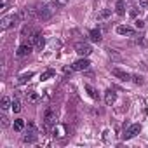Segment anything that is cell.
Here are the masks:
<instances>
[{
	"label": "cell",
	"mask_w": 148,
	"mask_h": 148,
	"mask_svg": "<svg viewBox=\"0 0 148 148\" xmlns=\"http://www.w3.org/2000/svg\"><path fill=\"white\" fill-rule=\"evenodd\" d=\"M18 21H21V19H19V14L4 16L2 19H0V30H2V32H5V30H9V28L16 26V25H18Z\"/></svg>",
	"instance_id": "1"
},
{
	"label": "cell",
	"mask_w": 148,
	"mask_h": 148,
	"mask_svg": "<svg viewBox=\"0 0 148 148\" xmlns=\"http://www.w3.org/2000/svg\"><path fill=\"white\" fill-rule=\"evenodd\" d=\"M44 124L45 127H52L58 124V110L56 108H47L44 113Z\"/></svg>",
	"instance_id": "2"
},
{
	"label": "cell",
	"mask_w": 148,
	"mask_h": 148,
	"mask_svg": "<svg viewBox=\"0 0 148 148\" xmlns=\"http://www.w3.org/2000/svg\"><path fill=\"white\" fill-rule=\"evenodd\" d=\"M75 52H77L79 56H82V58H87V56L92 52V47H91L89 44H86V42H77V44H75Z\"/></svg>",
	"instance_id": "3"
},
{
	"label": "cell",
	"mask_w": 148,
	"mask_h": 148,
	"mask_svg": "<svg viewBox=\"0 0 148 148\" xmlns=\"http://www.w3.org/2000/svg\"><path fill=\"white\" fill-rule=\"evenodd\" d=\"M139 132H141V124H132V125H129L127 131L122 134V139H125V141H127V139H132V138L138 136Z\"/></svg>",
	"instance_id": "4"
},
{
	"label": "cell",
	"mask_w": 148,
	"mask_h": 148,
	"mask_svg": "<svg viewBox=\"0 0 148 148\" xmlns=\"http://www.w3.org/2000/svg\"><path fill=\"white\" fill-rule=\"evenodd\" d=\"M52 12H54V9H52L51 5H44V7L37 9V18L42 19V21H47V19L52 18Z\"/></svg>",
	"instance_id": "5"
},
{
	"label": "cell",
	"mask_w": 148,
	"mask_h": 148,
	"mask_svg": "<svg viewBox=\"0 0 148 148\" xmlns=\"http://www.w3.org/2000/svg\"><path fill=\"white\" fill-rule=\"evenodd\" d=\"M89 64H91V61L87 58H80V59H77L75 63L71 64V70L73 71H84V70L89 68Z\"/></svg>",
	"instance_id": "6"
},
{
	"label": "cell",
	"mask_w": 148,
	"mask_h": 148,
	"mask_svg": "<svg viewBox=\"0 0 148 148\" xmlns=\"http://www.w3.org/2000/svg\"><path fill=\"white\" fill-rule=\"evenodd\" d=\"M32 49H33V44H32V42L21 44V45L18 47V51H16V56H18V58H25V56H28V54L32 52Z\"/></svg>",
	"instance_id": "7"
},
{
	"label": "cell",
	"mask_w": 148,
	"mask_h": 148,
	"mask_svg": "<svg viewBox=\"0 0 148 148\" xmlns=\"http://www.w3.org/2000/svg\"><path fill=\"white\" fill-rule=\"evenodd\" d=\"M112 73L117 77V79H120V80H124V82H129L131 79H132V75H129V73L125 71V70H120V68H112Z\"/></svg>",
	"instance_id": "8"
},
{
	"label": "cell",
	"mask_w": 148,
	"mask_h": 148,
	"mask_svg": "<svg viewBox=\"0 0 148 148\" xmlns=\"http://www.w3.org/2000/svg\"><path fill=\"white\" fill-rule=\"evenodd\" d=\"M117 33H119V35H124V37H134V35H136L134 28H131V26H127V25H119V26H117Z\"/></svg>",
	"instance_id": "9"
},
{
	"label": "cell",
	"mask_w": 148,
	"mask_h": 148,
	"mask_svg": "<svg viewBox=\"0 0 148 148\" xmlns=\"http://www.w3.org/2000/svg\"><path fill=\"white\" fill-rule=\"evenodd\" d=\"M115 101H117V92H115L113 89H106V91H105V103H106L108 106H112Z\"/></svg>",
	"instance_id": "10"
},
{
	"label": "cell",
	"mask_w": 148,
	"mask_h": 148,
	"mask_svg": "<svg viewBox=\"0 0 148 148\" xmlns=\"http://www.w3.org/2000/svg\"><path fill=\"white\" fill-rule=\"evenodd\" d=\"M37 138H38V136H37V131H35V129H28V132L23 136V141H25V143H35Z\"/></svg>",
	"instance_id": "11"
},
{
	"label": "cell",
	"mask_w": 148,
	"mask_h": 148,
	"mask_svg": "<svg viewBox=\"0 0 148 148\" xmlns=\"http://www.w3.org/2000/svg\"><path fill=\"white\" fill-rule=\"evenodd\" d=\"M26 99H28V103L37 105V103L40 101V94H38L37 91H30V92H26Z\"/></svg>",
	"instance_id": "12"
},
{
	"label": "cell",
	"mask_w": 148,
	"mask_h": 148,
	"mask_svg": "<svg viewBox=\"0 0 148 148\" xmlns=\"http://www.w3.org/2000/svg\"><path fill=\"white\" fill-rule=\"evenodd\" d=\"M115 12L119 16H124L125 14V0H117V4H115Z\"/></svg>",
	"instance_id": "13"
},
{
	"label": "cell",
	"mask_w": 148,
	"mask_h": 148,
	"mask_svg": "<svg viewBox=\"0 0 148 148\" xmlns=\"http://www.w3.org/2000/svg\"><path fill=\"white\" fill-rule=\"evenodd\" d=\"M37 33H38V32H37L35 28H32V26H28V25H26V26L23 28V32H21V35H23V37H30V38H32V37H35Z\"/></svg>",
	"instance_id": "14"
},
{
	"label": "cell",
	"mask_w": 148,
	"mask_h": 148,
	"mask_svg": "<svg viewBox=\"0 0 148 148\" xmlns=\"http://www.w3.org/2000/svg\"><path fill=\"white\" fill-rule=\"evenodd\" d=\"M35 75V73L33 71H25V73H21V75H19V79H18V82L19 84H25V82H28L32 77Z\"/></svg>",
	"instance_id": "15"
},
{
	"label": "cell",
	"mask_w": 148,
	"mask_h": 148,
	"mask_svg": "<svg viewBox=\"0 0 148 148\" xmlns=\"http://www.w3.org/2000/svg\"><path fill=\"white\" fill-rule=\"evenodd\" d=\"M110 16H112V9H103V11L98 12L96 18H98V21H103V19H108Z\"/></svg>",
	"instance_id": "16"
},
{
	"label": "cell",
	"mask_w": 148,
	"mask_h": 148,
	"mask_svg": "<svg viewBox=\"0 0 148 148\" xmlns=\"http://www.w3.org/2000/svg\"><path fill=\"white\" fill-rule=\"evenodd\" d=\"M0 108L2 110H9V108H12V101H11V98H2V101H0Z\"/></svg>",
	"instance_id": "17"
},
{
	"label": "cell",
	"mask_w": 148,
	"mask_h": 148,
	"mask_svg": "<svg viewBox=\"0 0 148 148\" xmlns=\"http://www.w3.org/2000/svg\"><path fill=\"white\" fill-rule=\"evenodd\" d=\"M89 37H91V40L92 42H101V32L99 30H91V33H89Z\"/></svg>",
	"instance_id": "18"
},
{
	"label": "cell",
	"mask_w": 148,
	"mask_h": 148,
	"mask_svg": "<svg viewBox=\"0 0 148 148\" xmlns=\"http://www.w3.org/2000/svg\"><path fill=\"white\" fill-rule=\"evenodd\" d=\"M12 127H14V131H18V132L23 131V129H25V120H23V119H16L14 124H12Z\"/></svg>",
	"instance_id": "19"
},
{
	"label": "cell",
	"mask_w": 148,
	"mask_h": 148,
	"mask_svg": "<svg viewBox=\"0 0 148 148\" xmlns=\"http://www.w3.org/2000/svg\"><path fill=\"white\" fill-rule=\"evenodd\" d=\"M68 2H70V0H54V2H52V7L59 9V7H64Z\"/></svg>",
	"instance_id": "20"
},
{
	"label": "cell",
	"mask_w": 148,
	"mask_h": 148,
	"mask_svg": "<svg viewBox=\"0 0 148 148\" xmlns=\"http://www.w3.org/2000/svg\"><path fill=\"white\" fill-rule=\"evenodd\" d=\"M86 91L89 92V96H91L92 99H98V92H96V89H94V87H91V86H86Z\"/></svg>",
	"instance_id": "21"
},
{
	"label": "cell",
	"mask_w": 148,
	"mask_h": 148,
	"mask_svg": "<svg viewBox=\"0 0 148 148\" xmlns=\"http://www.w3.org/2000/svg\"><path fill=\"white\" fill-rule=\"evenodd\" d=\"M12 110H14V113H19V112H21V101H19L18 98L12 101Z\"/></svg>",
	"instance_id": "22"
},
{
	"label": "cell",
	"mask_w": 148,
	"mask_h": 148,
	"mask_svg": "<svg viewBox=\"0 0 148 148\" xmlns=\"http://www.w3.org/2000/svg\"><path fill=\"white\" fill-rule=\"evenodd\" d=\"M52 75H54V70H45L42 75H40V79H42V80H47V79H51Z\"/></svg>",
	"instance_id": "23"
},
{
	"label": "cell",
	"mask_w": 148,
	"mask_h": 148,
	"mask_svg": "<svg viewBox=\"0 0 148 148\" xmlns=\"http://www.w3.org/2000/svg\"><path fill=\"white\" fill-rule=\"evenodd\" d=\"M134 84H138V86H141L143 84V77H139V75H132V79H131Z\"/></svg>",
	"instance_id": "24"
},
{
	"label": "cell",
	"mask_w": 148,
	"mask_h": 148,
	"mask_svg": "<svg viewBox=\"0 0 148 148\" xmlns=\"http://www.w3.org/2000/svg\"><path fill=\"white\" fill-rule=\"evenodd\" d=\"M134 25H136V28H138V30L145 28V21H143V19H136V21H134Z\"/></svg>",
	"instance_id": "25"
},
{
	"label": "cell",
	"mask_w": 148,
	"mask_h": 148,
	"mask_svg": "<svg viewBox=\"0 0 148 148\" xmlns=\"http://www.w3.org/2000/svg\"><path fill=\"white\" fill-rule=\"evenodd\" d=\"M138 4L141 9H148V0H138Z\"/></svg>",
	"instance_id": "26"
},
{
	"label": "cell",
	"mask_w": 148,
	"mask_h": 148,
	"mask_svg": "<svg viewBox=\"0 0 148 148\" xmlns=\"http://www.w3.org/2000/svg\"><path fill=\"white\" fill-rule=\"evenodd\" d=\"M9 5V0H2V4H0V11H5Z\"/></svg>",
	"instance_id": "27"
},
{
	"label": "cell",
	"mask_w": 148,
	"mask_h": 148,
	"mask_svg": "<svg viewBox=\"0 0 148 148\" xmlns=\"http://www.w3.org/2000/svg\"><path fill=\"white\" fill-rule=\"evenodd\" d=\"M0 120H2V125H4V127H7V125H9V119H7V117H2Z\"/></svg>",
	"instance_id": "28"
}]
</instances>
